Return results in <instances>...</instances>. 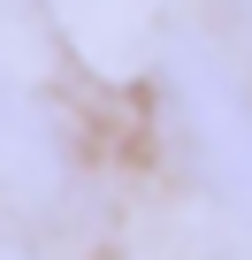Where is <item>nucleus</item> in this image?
Listing matches in <instances>:
<instances>
[]
</instances>
